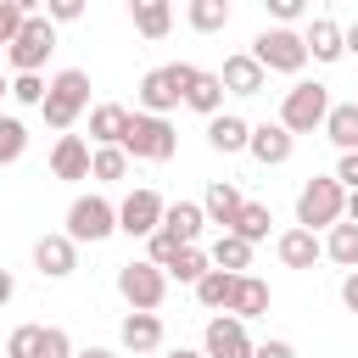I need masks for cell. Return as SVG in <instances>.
<instances>
[{
	"label": "cell",
	"mask_w": 358,
	"mask_h": 358,
	"mask_svg": "<svg viewBox=\"0 0 358 358\" xmlns=\"http://www.w3.org/2000/svg\"><path fill=\"white\" fill-rule=\"evenodd\" d=\"M347 218V185L336 179V173H319V179H308L302 190H296V224L302 229H330V224H341Z\"/></svg>",
	"instance_id": "obj_1"
},
{
	"label": "cell",
	"mask_w": 358,
	"mask_h": 358,
	"mask_svg": "<svg viewBox=\"0 0 358 358\" xmlns=\"http://www.w3.org/2000/svg\"><path fill=\"white\" fill-rule=\"evenodd\" d=\"M84 106H90V73L84 67H62L56 78H50V95H45V123L56 129V134H67L78 117H84Z\"/></svg>",
	"instance_id": "obj_2"
},
{
	"label": "cell",
	"mask_w": 358,
	"mask_h": 358,
	"mask_svg": "<svg viewBox=\"0 0 358 358\" xmlns=\"http://www.w3.org/2000/svg\"><path fill=\"white\" fill-rule=\"evenodd\" d=\"M330 90L324 84H313V78H296L291 90H285V101H280V123L291 129V134H313V129H324V117H330Z\"/></svg>",
	"instance_id": "obj_3"
},
{
	"label": "cell",
	"mask_w": 358,
	"mask_h": 358,
	"mask_svg": "<svg viewBox=\"0 0 358 358\" xmlns=\"http://www.w3.org/2000/svg\"><path fill=\"white\" fill-rule=\"evenodd\" d=\"M123 151H129L134 162H168V157L179 151V134H173L168 117L134 112V117H129V134H123Z\"/></svg>",
	"instance_id": "obj_4"
},
{
	"label": "cell",
	"mask_w": 358,
	"mask_h": 358,
	"mask_svg": "<svg viewBox=\"0 0 358 358\" xmlns=\"http://www.w3.org/2000/svg\"><path fill=\"white\" fill-rule=\"evenodd\" d=\"M117 296H123L134 313H157L162 296H168V268H157L151 257L123 263V268H117Z\"/></svg>",
	"instance_id": "obj_5"
},
{
	"label": "cell",
	"mask_w": 358,
	"mask_h": 358,
	"mask_svg": "<svg viewBox=\"0 0 358 358\" xmlns=\"http://www.w3.org/2000/svg\"><path fill=\"white\" fill-rule=\"evenodd\" d=\"M252 56L263 62V73H302L308 67V39L296 34V28H263L257 39H252Z\"/></svg>",
	"instance_id": "obj_6"
},
{
	"label": "cell",
	"mask_w": 358,
	"mask_h": 358,
	"mask_svg": "<svg viewBox=\"0 0 358 358\" xmlns=\"http://www.w3.org/2000/svg\"><path fill=\"white\" fill-rule=\"evenodd\" d=\"M196 78V67L190 62H168V67H151L145 78H140V112H157V117H168L179 101H185V84Z\"/></svg>",
	"instance_id": "obj_7"
},
{
	"label": "cell",
	"mask_w": 358,
	"mask_h": 358,
	"mask_svg": "<svg viewBox=\"0 0 358 358\" xmlns=\"http://www.w3.org/2000/svg\"><path fill=\"white\" fill-rule=\"evenodd\" d=\"M6 56H11V67L17 73H39L50 56H56V22L39 11V17H28L22 28H17V39L6 45Z\"/></svg>",
	"instance_id": "obj_8"
},
{
	"label": "cell",
	"mask_w": 358,
	"mask_h": 358,
	"mask_svg": "<svg viewBox=\"0 0 358 358\" xmlns=\"http://www.w3.org/2000/svg\"><path fill=\"white\" fill-rule=\"evenodd\" d=\"M162 213H168V201H162L151 185H134V190L117 201V235L145 241V235H157V229H162Z\"/></svg>",
	"instance_id": "obj_9"
},
{
	"label": "cell",
	"mask_w": 358,
	"mask_h": 358,
	"mask_svg": "<svg viewBox=\"0 0 358 358\" xmlns=\"http://www.w3.org/2000/svg\"><path fill=\"white\" fill-rule=\"evenodd\" d=\"M67 235L84 246H95V241H106V235H117V207L106 201V196H73V207H67Z\"/></svg>",
	"instance_id": "obj_10"
},
{
	"label": "cell",
	"mask_w": 358,
	"mask_h": 358,
	"mask_svg": "<svg viewBox=\"0 0 358 358\" xmlns=\"http://www.w3.org/2000/svg\"><path fill=\"white\" fill-rule=\"evenodd\" d=\"M252 336H246V319L235 313H213L207 319V336H201V352L207 358H252Z\"/></svg>",
	"instance_id": "obj_11"
},
{
	"label": "cell",
	"mask_w": 358,
	"mask_h": 358,
	"mask_svg": "<svg viewBox=\"0 0 358 358\" xmlns=\"http://www.w3.org/2000/svg\"><path fill=\"white\" fill-rule=\"evenodd\" d=\"M34 268H39L45 280H67V274L78 268V241H73L67 229L39 235V241H34Z\"/></svg>",
	"instance_id": "obj_12"
},
{
	"label": "cell",
	"mask_w": 358,
	"mask_h": 358,
	"mask_svg": "<svg viewBox=\"0 0 358 358\" xmlns=\"http://www.w3.org/2000/svg\"><path fill=\"white\" fill-rule=\"evenodd\" d=\"M246 151L263 162V168H280V162H291V151H296V134L274 117V123H252V140H246Z\"/></svg>",
	"instance_id": "obj_13"
},
{
	"label": "cell",
	"mask_w": 358,
	"mask_h": 358,
	"mask_svg": "<svg viewBox=\"0 0 358 358\" xmlns=\"http://www.w3.org/2000/svg\"><path fill=\"white\" fill-rule=\"evenodd\" d=\"M90 157H95V145L84 140V134H62L56 145H50V173L56 179H90Z\"/></svg>",
	"instance_id": "obj_14"
},
{
	"label": "cell",
	"mask_w": 358,
	"mask_h": 358,
	"mask_svg": "<svg viewBox=\"0 0 358 358\" xmlns=\"http://www.w3.org/2000/svg\"><path fill=\"white\" fill-rule=\"evenodd\" d=\"M218 78H224V90H229V95H263V84H268V73H263V62H257L252 50H241V56H224Z\"/></svg>",
	"instance_id": "obj_15"
},
{
	"label": "cell",
	"mask_w": 358,
	"mask_h": 358,
	"mask_svg": "<svg viewBox=\"0 0 358 358\" xmlns=\"http://www.w3.org/2000/svg\"><path fill=\"white\" fill-rule=\"evenodd\" d=\"M274 252H280V263L285 268H313L319 257H324V241L313 235V229H302V224H291L280 241H274Z\"/></svg>",
	"instance_id": "obj_16"
},
{
	"label": "cell",
	"mask_w": 358,
	"mask_h": 358,
	"mask_svg": "<svg viewBox=\"0 0 358 358\" xmlns=\"http://www.w3.org/2000/svg\"><path fill=\"white\" fill-rule=\"evenodd\" d=\"M117 341H123V352H145V358H151V352L162 347V319H157V313H134V308H129V313H123V324H117Z\"/></svg>",
	"instance_id": "obj_17"
},
{
	"label": "cell",
	"mask_w": 358,
	"mask_h": 358,
	"mask_svg": "<svg viewBox=\"0 0 358 358\" xmlns=\"http://www.w3.org/2000/svg\"><path fill=\"white\" fill-rule=\"evenodd\" d=\"M302 39H308V62H324V67H330V62L347 56V34H341V22H330V17H313Z\"/></svg>",
	"instance_id": "obj_18"
},
{
	"label": "cell",
	"mask_w": 358,
	"mask_h": 358,
	"mask_svg": "<svg viewBox=\"0 0 358 358\" xmlns=\"http://www.w3.org/2000/svg\"><path fill=\"white\" fill-rule=\"evenodd\" d=\"M129 106H117V101H101V106H90V145H123V134H129Z\"/></svg>",
	"instance_id": "obj_19"
},
{
	"label": "cell",
	"mask_w": 358,
	"mask_h": 358,
	"mask_svg": "<svg viewBox=\"0 0 358 358\" xmlns=\"http://www.w3.org/2000/svg\"><path fill=\"white\" fill-rule=\"evenodd\" d=\"M246 140H252V123H246V117H235V112H218V117H207V145H213L218 157H235V151H246Z\"/></svg>",
	"instance_id": "obj_20"
},
{
	"label": "cell",
	"mask_w": 358,
	"mask_h": 358,
	"mask_svg": "<svg viewBox=\"0 0 358 358\" xmlns=\"http://www.w3.org/2000/svg\"><path fill=\"white\" fill-rule=\"evenodd\" d=\"M241 207H246V196L235 190V179H213L207 196H201V213H207V224H218V229H229Z\"/></svg>",
	"instance_id": "obj_21"
},
{
	"label": "cell",
	"mask_w": 358,
	"mask_h": 358,
	"mask_svg": "<svg viewBox=\"0 0 358 358\" xmlns=\"http://www.w3.org/2000/svg\"><path fill=\"white\" fill-rule=\"evenodd\" d=\"M134 34L140 39H168L173 34V0H129Z\"/></svg>",
	"instance_id": "obj_22"
},
{
	"label": "cell",
	"mask_w": 358,
	"mask_h": 358,
	"mask_svg": "<svg viewBox=\"0 0 358 358\" xmlns=\"http://www.w3.org/2000/svg\"><path fill=\"white\" fill-rule=\"evenodd\" d=\"M224 95H229L224 78H218V73H201V67H196V78L185 84V106L201 112V117H218V112H224Z\"/></svg>",
	"instance_id": "obj_23"
},
{
	"label": "cell",
	"mask_w": 358,
	"mask_h": 358,
	"mask_svg": "<svg viewBox=\"0 0 358 358\" xmlns=\"http://www.w3.org/2000/svg\"><path fill=\"white\" fill-rule=\"evenodd\" d=\"M235 280H241V274H229V268H207V274L196 280V302H201L207 313H229V302H235Z\"/></svg>",
	"instance_id": "obj_24"
},
{
	"label": "cell",
	"mask_w": 358,
	"mask_h": 358,
	"mask_svg": "<svg viewBox=\"0 0 358 358\" xmlns=\"http://www.w3.org/2000/svg\"><path fill=\"white\" fill-rule=\"evenodd\" d=\"M268 302H274V296H268V280L241 274V280H235V302H229V313H235V319H263Z\"/></svg>",
	"instance_id": "obj_25"
},
{
	"label": "cell",
	"mask_w": 358,
	"mask_h": 358,
	"mask_svg": "<svg viewBox=\"0 0 358 358\" xmlns=\"http://www.w3.org/2000/svg\"><path fill=\"white\" fill-rule=\"evenodd\" d=\"M324 140L336 151H358V101H336L324 117Z\"/></svg>",
	"instance_id": "obj_26"
},
{
	"label": "cell",
	"mask_w": 358,
	"mask_h": 358,
	"mask_svg": "<svg viewBox=\"0 0 358 358\" xmlns=\"http://www.w3.org/2000/svg\"><path fill=\"white\" fill-rule=\"evenodd\" d=\"M201 224H207V213H201V201H168V213H162V229H168V235H179L185 246H196V235H201Z\"/></svg>",
	"instance_id": "obj_27"
},
{
	"label": "cell",
	"mask_w": 358,
	"mask_h": 358,
	"mask_svg": "<svg viewBox=\"0 0 358 358\" xmlns=\"http://www.w3.org/2000/svg\"><path fill=\"white\" fill-rule=\"evenodd\" d=\"M207 257H213V268L246 274V268H252V241H241V235H229V229H224V235L213 241V252H207Z\"/></svg>",
	"instance_id": "obj_28"
},
{
	"label": "cell",
	"mask_w": 358,
	"mask_h": 358,
	"mask_svg": "<svg viewBox=\"0 0 358 358\" xmlns=\"http://www.w3.org/2000/svg\"><path fill=\"white\" fill-rule=\"evenodd\" d=\"M324 257L341 263V268H358V224H352V218L330 224V235H324Z\"/></svg>",
	"instance_id": "obj_29"
},
{
	"label": "cell",
	"mask_w": 358,
	"mask_h": 358,
	"mask_svg": "<svg viewBox=\"0 0 358 358\" xmlns=\"http://www.w3.org/2000/svg\"><path fill=\"white\" fill-rule=\"evenodd\" d=\"M129 151L123 145H95V157H90V179H101V185H117V179H129Z\"/></svg>",
	"instance_id": "obj_30"
},
{
	"label": "cell",
	"mask_w": 358,
	"mask_h": 358,
	"mask_svg": "<svg viewBox=\"0 0 358 358\" xmlns=\"http://www.w3.org/2000/svg\"><path fill=\"white\" fill-rule=\"evenodd\" d=\"M185 22L196 34H224L229 28V0H190L185 6Z\"/></svg>",
	"instance_id": "obj_31"
},
{
	"label": "cell",
	"mask_w": 358,
	"mask_h": 358,
	"mask_svg": "<svg viewBox=\"0 0 358 358\" xmlns=\"http://www.w3.org/2000/svg\"><path fill=\"white\" fill-rule=\"evenodd\" d=\"M268 224H274V213L263 207V201H246L241 213H235V224H229V235H241V241H268Z\"/></svg>",
	"instance_id": "obj_32"
},
{
	"label": "cell",
	"mask_w": 358,
	"mask_h": 358,
	"mask_svg": "<svg viewBox=\"0 0 358 358\" xmlns=\"http://www.w3.org/2000/svg\"><path fill=\"white\" fill-rule=\"evenodd\" d=\"M207 268H213V257H207L201 246H179V257L168 263V280H179V285H196Z\"/></svg>",
	"instance_id": "obj_33"
},
{
	"label": "cell",
	"mask_w": 358,
	"mask_h": 358,
	"mask_svg": "<svg viewBox=\"0 0 358 358\" xmlns=\"http://www.w3.org/2000/svg\"><path fill=\"white\" fill-rule=\"evenodd\" d=\"M22 151H28V123L22 117H0V168L22 162Z\"/></svg>",
	"instance_id": "obj_34"
},
{
	"label": "cell",
	"mask_w": 358,
	"mask_h": 358,
	"mask_svg": "<svg viewBox=\"0 0 358 358\" xmlns=\"http://www.w3.org/2000/svg\"><path fill=\"white\" fill-rule=\"evenodd\" d=\"M45 95H50V84H45L39 73H17V78H11V101H17V106H45Z\"/></svg>",
	"instance_id": "obj_35"
},
{
	"label": "cell",
	"mask_w": 358,
	"mask_h": 358,
	"mask_svg": "<svg viewBox=\"0 0 358 358\" xmlns=\"http://www.w3.org/2000/svg\"><path fill=\"white\" fill-rule=\"evenodd\" d=\"M39 336H45V324H17L6 336V358H39Z\"/></svg>",
	"instance_id": "obj_36"
},
{
	"label": "cell",
	"mask_w": 358,
	"mask_h": 358,
	"mask_svg": "<svg viewBox=\"0 0 358 358\" xmlns=\"http://www.w3.org/2000/svg\"><path fill=\"white\" fill-rule=\"evenodd\" d=\"M179 246H185V241H179V235H168V229H157V235H145V257H151L157 268H168V263L179 257Z\"/></svg>",
	"instance_id": "obj_37"
},
{
	"label": "cell",
	"mask_w": 358,
	"mask_h": 358,
	"mask_svg": "<svg viewBox=\"0 0 358 358\" xmlns=\"http://www.w3.org/2000/svg\"><path fill=\"white\" fill-rule=\"evenodd\" d=\"M78 347H73V336L62 330V324H45V336H39V358H73Z\"/></svg>",
	"instance_id": "obj_38"
},
{
	"label": "cell",
	"mask_w": 358,
	"mask_h": 358,
	"mask_svg": "<svg viewBox=\"0 0 358 358\" xmlns=\"http://www.w3.org/2000/svg\"><path fill=\"white\" fill-rule=\"evenodd\" d=\"M84 11H90V0H45V17H50L56 28H62V22H78Z\"/></svg>",
	"instance_id": "obj_39"
},
{
	"label": "cell",
	"mask_w": 358,
	"mask_h": 358,
	"mask_svg": "<svg viewBox=\"0 0 358 358\" xmlns=\"http://www.w3.org/2000/svg\"><path fill=\"white\" fill-rule=\"evenodd\" d=\"M263 6H268V17H274L280 28H291V22L308 11V0H263Z\"/></svg>",
	"instance_id": "obj_40"
},
{
	"label": "cell",
	"mask_w": 358,
	"mask_h": 358,
	"mask_svg": "<svg viewBox=\"0 0 358 358\" xmlns=\"http://www.w3.org/2000/svg\"><path fill=\"white\" fill-rule=\"evenodd\" d=\"M22 22H28V17H22V11H17V6H6V0H0V45H11V39H17V28H22Z\"/></svg>",
	"instance_id": "obj_41"
},
{
	"label": "cell",
	"mask_w": 358,
	"mask_h": 358,
	"mask_svg": "<svg viewBox=\"0 0 358 358\" xmlns=\"http://www.w3.org/2000/svg\"><path fill=\"white\" fill-rule=\"evenodd\" d=\"M336 179H341L347 190H358V151H341V162H336Z\"/></svg>",
	"instance_id": "obj_42"
},
{
	"label": "cell",
	"mask_w": 358,
	"mask_h": 358,
	"mask_svg": "<svg viewBox=\"0 0 358 358\" xmlns=\"http://www.w3.org/2000/svg\"><path fill=\"white\" fill-rule=\"evenodd\" d=\"M252 358H296V347H291V341H257Z\"/></svg>",
	"instance_id": "obj_43"
},
{
	"label": "cell",
	"mask_w": 358,
	"mask_h": 358,
	"mask_svg": "<svg viewBox=\"0 0 358 358\" xmlns=\"http://www.w3.org/2000/svg\"><path fill=\"white\" fill-rule=\"evenodd\" d=\"M341 302H347V313H358V268L341 274Z\"/></svg>",
	"instance_id": "obj_44"
},
{
	"label": "cell",
	"mask_w": 358,
	"mask_h": 358,
	"mask_svg": "<svg viewBox=\"0 0 358 358\" xmlns=\"http://www.w3.org/2000/svg\"><path fill=\"white\" fill-rule=\"evenodd\" d=\"M6 6H17L22 17H39V11H45V0H6Z\"/></svg>",
	"instance_id": "obj_45"
},
{
	"label": "cell",
	"mask_w": 358,
	"mask_h": 358,
	"mask_svg": "<svg viewBox=\"0 0 358 358\" xmlns=\"http://www.w3.org/2000/svg\"><path fill=\"white\" fill-rule=\"evenodd\" d=\"M73 358H117V352H112V347H78Z\"/></svg>",
	"instance_id": "obj_46"
},
{
	"label": "cell",
	"mask_w": 358,
	"mask_h": 358,
	"mask_svg": "<svg viewBox=\"0 0 358 358\" xmlns=\"http://www.w3.org/2000/svg\"><path fill=\"white\" fill-rule=\"evenodd\" d=\"M11 291H17V280H11V274H6V268H0V308H6V302H11Z\"/></svg>",
	"instance_id": "obj_47"
},
{
	"label": "cell",
	"mask_w": 358,
	"mask_h": 358,
	"mask_svg": "<svg viewBox=\"0 0 358 358\" xmlns=\"http://www.w3.org/2000/svg\"><path fill=\"white\" fill-rule=\"evenodd\" d=\"M168 358H207V352H201V347H173Z\"/></svg>",
	"instance_id": "obj_48"
},
{
	"label": "cell",
	"mask_w": 358,
	"mask_h": 358,
	"mask_svg": "<svg viewBox=\"0 0 358 358\" xmlns=\"http://www.w3.org/2000/svg\"><path fill=\"white\" fill-rule=\"evenodd\" d=\"M341 34H347V50H352V56H358V22H347V28H341Z\"/></svg>",
	"instance_id": "obj_49"
},
{
	"label": "cell",
	"mask_w": 358,
	"mask_h": 358,
	"mask_svg": "<svg viewBox=\"0 0 358 358\" xmlns=\"http://www.w3.org/2000/svg\"><path fill=\"white\" fill-rule=\"evenodd\" d=\"M347 218L358 224V190H347Z\"/></svg>",
	"instance_id": "obj_50"
},
{
	"label": "cell",
	"mask_w": 358,
	"mask_h": 358,
	"mask_svg": "<svg viewBox=\"0 0 358 358\" xmlns=\"http://www.w3.org/2000/svg\"><path fill=\"white\" fill-rule=\"evenodd\" d=\"M6 95H11V78H6V73H0V101H6Z\"/></svg>",
	"instance_id": "obj_51"
},
{
	"label": "cell",
	"mask_w": 358,
	"mask_h": 358,
	"mask_svg": "<svg viewBox=\"0 0 358 358\" xmlns=\"http://www.w3.org/2000/svg\"><path fill=\"white\" fill-rule=\"evenodd\" d=\"M129 358H145V352H129Z\"/></svg>",
	"instance_id": "obj_52"
},
{
	"label": "cell",
	"mask_w": 358,
	"mask_h": 358,
	"mask_svg": "<svg viewBox=\"0 0 358 358\" xmlns=\"http://www.w3.org/2000/svg\"><path fill=\"white\" fill-rule=\"evenodd\" d=\"M324 6H336V0H324Z\"/></svg>",
	"instance_id": "obj_53"
}]
</instances>
